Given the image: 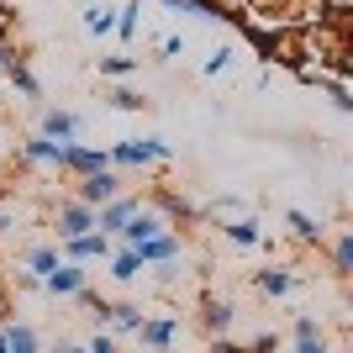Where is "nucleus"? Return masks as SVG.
<instances>
[{
    "label": "nucleus",
    "mask_w": 353,
    "mask_h": 353,
    "mask_svg": "<svg viewBox=\"0 0 353 353\" xmlns=\"http://www.w3.org/2000/svg\"><path fill=\"white\" fill-rule=\"evenodd\" d=\"M163 159H169L163 137H121L111 148V169H143V163H163Z\"/></svg>",
    "instance_id": "f257e3e1"
},
{
    "label": "nucleus",
    "mask_w": 353,
    "mask_h": 353,
    "mask_svg": "<svg viewBox=\"0 0 353 353\" xmlns=\"http://www.w3.org/2000/svg\"><path fill=\"white\" fill-rule=\"evenodd\" d=\"M85 232H95V206H85V201H63V206L53 211V237L69 243V237H85Z\"/></svg>",
    "instance_id": "f03ea898"
},
{
    "label": "nucleus",
    "mask_w": 353,
    "mask_h": 353,
    "mask_svg": "<svg viewBox=\"0 0 353 353\" xmlns=\"http://www.w3.org/2000/svg\"><path fill=\"white\" fill-rule=\"evenodd\" d=\"M101 169H111V148H90V143H69L63 148V169L59 174L85 179V174H101Z\"/></svg>",
    "instance_id": "7ed1b4c3"
},
{
    "label": "nucleus",
    "mask_w": 353,
    "mask_h": 353,
    "mask_svg": "<svg viewBox=\"0 0 353 353\" xmlns=\"http://www.w3.org/2000/svg\"><path fill=\"white\" fill-rule=\"evenodd\" d=\"M63 148L69 143H53V137H27V143H16V159L27 163V169H63Z\"/></svg>",
    "instance_id": "20e7f679"
},
{
    "label": "nucleus",
    "mask_w": 353,
    "mask_h": 353,
    "mask_svg": "<svg viewBox=\"0 0 353 353\" xmlns=\"http://www.w3.org/2000/svg\"><path fill=\"white\" fill-rule=\"evenodd\" d=\"M132 338L143 343L148 353H174V343H179V322H174V316H143V327H137Z\"/></svg>",
    "instance_id": "39448f33"
},
{
    "label": "nucleus",
    "mask_w": 353,
    "mask_h": 353,
    "mask_svg": "<svg viewBox=\"0 0 353 353\" xmlns=\"http://www.w3.org/2000/svg\"><path fill=\"white\" fill-rule=\"evenodd\" d=\"M111 248H117V237H105V232H85V237L59 243V253L69 259V264H95V259H111Z\"/></svg>",
    "instance_id": "423d86ee"
},
{
    "label": "nucleus",
    "mask_w": 353,
    "mask_h": 353,
    "mask_svg": "<svg viewBox=\"0 0 353 353\" xmlns=\"http://www.w3.org/2000/svg\"><path fill=\"white\" fill-rule=\"evenodd\" d=\"M121 195V174L117 169H101V174H85L74 185V201H85V206H105V201H117Z\"/></svg>",
    "instance_id": "0eeeda50"
},
{
    "label": "nucleus",
    "mask_w": 353,
    "mask_h": 353,
    "mask_svg": "<svg viewBox=\"0 0 353 353\" xmlns=\"http://www.w3.org/2000/svg\"><path fill=\"white\" fill-rule=\"evenodd\" d=\"M85 285H90V269H85V264H69V259H63V264L43 280V295H53V301H69V295H79Z\"/></svg>",
    "instance_id": "6e6552de"
},
{
    "label": "nucleus",
    "mask_w": 353,
    "mask_h": 353,
    "mask_svg": "<svg viewBox=\"0 0 353 353\" xmlns=\"http://www.w3.org/2000/svg\"><path fill=\"white\" fill-rule=\"evenodd\" d=\"M143 206L137 195H117V201H105V206H95V232H105V237H117L127 221H132V211Z\"/></svg>",
    "instance_id": "1a4fd4ad"
},
{
    "label": "nucleus",
    "mask_w": 353,
    "mask_h": 353,
    "mask_svg": "<svg viewBox=\"0 0 353 353\" xmlns=\"http://www.w3.org/2000/svg\"><path fill=\"white\" fill-rule=\"evenodd\" d=\"M201 327H206L211 338H232L237 306H232V301H221V295H206V301H201Z\"/></svg>",
    "instance_id": "9d476101"
},
{
    "label": "nucleus",
    "mask_w": 353,
    "mask_h": 353,
    "mask_svg": "<svg viewBox=\"0 0 353 353\" xmlns=\"http://www.w3.org/2000/svg\"><path fill=\"white\" fill-rule=\"evenodd\" d=\"M137 259H143V269H153V264H174L179 259V237L174 232H159V237H148V243H137Z\"/></svg>",
    "instance_id": "9b49d317"
},
{
    "label": "nucleus",
    "mask_w": 353,
    "mask_h": 353,
    "mask_svg": "<svg viewBox=\"0 0 353 353\" xmlns=\"http://www.w3.org/2000/svg\"><path fill=\"white\" fill-rule=\"evenodd\" d=\"M148 206L159 211L169 227H179V221H195V216H201V211H195L185 195H174V190H153V201H148Z\"/></svg>",
    "instance_id": "f8f14e48"
},
{
    "label": "nucleus",
    "mask_w": 353,
    "mask_h": 353,
    "mask_svg": "<svg viewBox=\"0 0 353 353\" xmlns=\"http://www.w3.org/2000/svg\"><path fill=\"white\" fill-rule=\"evenodd\" d=\"M59 264H63L59 243H32V248L21 253V269H27V274H37V280H48V274H53Z\"/></svg>",
    "instance_id": "ddd939ff"
},
{
    "label": "nucleus",
    "mask_w": 353,
    "mask_h": 353,
    "mask_svg": "<svg viewBox=\"0 0 353 353\" xmlns=\"http://www.w3.org/2000/svg\"><path fill=\"white\" fill-rule=\"evenodd\" d=\"M79 111H43V137H53V143H79Z\"/></svg>",
    "instance_id": "4468645a"
},
{
    "label": "nucleus",
    "mask_w": 353,
    "mask_h": 353,
    "mask_svg": "<svg viewBox=\"0 0 353 353\" xmlns=\"http://www.w3.org/2000/svg\"><path fill=\"white\" fill-rule=\"evenodd\" d=\"M253 290L264 295V301H280V295L295 290V274H290V269H280V264H274V269H259V274H253Z\"/></svg>",
    "instance_id": "2eb2a0df"
},
{
    "label": "nucleus",
    "mask_w": 353,
    "mask_h": 353,
    "mask_svg": "<svg viewBox=\"0 0 353 353\" xmlns=\"http://www.w3.org/2000/svg\"><path fill=\"white\" fill-rule=\"evenodd\" d=\"M6 353H43V338H37V327L32 322H6Z\"/></svg>",
    "instance_id": "dca6fc26"
},
{
    "label": "nucleus",
    "mask_w": 353,
    "mask_h": 353,
    "mask_svg": "<svg viewBox=\"0 0 353 353\" xmlns=\"http://www.w3.org/2000/svg\"><path fill=\"white\" fill-rule=\"evenodd\" d=\"M79 27H85L90 37H111V32H117V11L101 6V0H90L85 11H79Z\"/></svg>",
    "instance_id": "f3484780"
},
{
    "label": "nucleus",
    "mask_w": 353,
    "mask_h": 353,
    "mask_svg": "<svg viewBox=\"0 0 353 353\" xmlns=\"http://www.w3.org/2000/svg\"><path fill=\"white\" fill-rule=\"evenodd\" d=\"M221 232H227V243H237V248H259V243H264V232H259V221H253V216L221 221Z\"/></svg>",
    "instance_id": "a211bd4d"
},
{
    "label": "nucleus",
    "mask_w": 353,
    "mask_h": 353,
    "mask_svg": "<svg viewBox=\"0 0 353 353\" xmlns=\"http://www.w3.org/2000/svg\"><path fill=\"white\" fill-rule=\"evenodd\" d=\"M285 221H290V232H295V243H322V221L311 216V211L290 206V211H285Z\"/></svg>",
    "instance_id": "6ab92c4d"
},
{
    "label": "nucleus",
    "mask_w": 353,
    "mask_h": 353,
    "mask_svg": "<svg viewBox=\"0 0 353 353\" xmlns=\"http://www.w3.org/2000/svg\"><path fill=\"white\" fill-rule=\"evenodd\" d=\"M137 274H143V259H137L132 248H117V253H111V280H117V285H132Z\"/></svg>",
    "instance_id": "aec40b11"
},
{
    "label": "nucleus",
    "mask_w": 353,
    "mask_h": 353,
    "mask_svg": "<svg viewBox=\"0 0 353 353\" xmlns=\"http://www.w3.org/2000/svg\"><path fill=\"white\" fill-rule=\"evenodd\" d=\"M111 327L117 332H137L143 327V306L137 301H111Z\"/></svg>",
    "instance_id": "412c9836"
},
{
    "label": "nucleus",
    "mask_w": 353,
    "mask_h": 353,
    "mask_svg": "<svg viewBox=\"0 0 353 353\" xmlns=\"http://www.w3.org/2000/svg\"><path fill=\"white\" fill-rule=\"evenodd\" d=\"M6 79H11V90L21 95V101H43V85L32 79V69H27V63H16V69L6 74Z\"/></svg>",
    "instance_id": "4be33fe9"
},
{
    "label": "nucleus",
    "mask_w": 353,
    "mask_h": 353,
    "mask_svg": "<svg viewBox=\"0 0 353 353\" xmlns=\"http://www.w3.org/2000/svg\"><path fill=\"white\" fill-rule=\"evenodd\" d=\"M163 6H174V11H195V16H206V21H221V16H227L221 0H163Z\"/></svg>",
    "instance_id": "5701e85b"
},
{
    "label": "nucleus",
    "mask_w": 353,
    "mask_h": 353,
    "mask_svg": "<svg viewBox=\"0 0 353 353\" xmlns=\"http://www.w3.org/2000/svg\"><path fill=\"white\" fill-rule=\"evenodd\" d=\"M332 274H353V232L332 237Z\"/></svg>",
    "instance_id": "b1692460"
},
{
    "label": "nucleus",
    "mask_w": 353,
    "mask_h": 353,
    "mask_svg": "<svg viewBox=\"0 0 353 353\" xmlns=\"http://www.w3.org/2000/svg\"><path fill=\"white\" fill-rule=\"evenodd\" d=\"M137 16H143V0H127V6L117 11V37H121V43H132V37H137Z\"/></svg>",
    "instance_id": "393cba45"
},
{
    "label": "nucleus",
    "mask_w": 353,
    "mask_h": 353,
    "mask_svg": "<svg viewBox=\"0 0 353 353\" xmlns=\"http://www.w3.org/2000/svg\"><path fill=\"white\" fill-rule=\"evenodd\" d=\"M101 74H105V79H132L137 59H132V53H111V59H101Z\"/></svg>",
    "instance_id": "a878e982"
},
{
    "label": "nucleus",
    "mask_w": 353,
    "mask_h": 353,
    "mask_svg": "<svg viewBox=\"0 0 353 353\" xmlns=\"http://www.w3.org/2000/svg\"><path fill=\"white\" fill-rule=\"evenodd\" d=\"M27 216H32V206L6 201V206H0V237H6V232H21V227H27Z\"/></svg>",
    "instance_id": "bb28decb"
},
{
    "label": "nucleus",
    "mask_w": 353,
    "mask_h": 353,
    "mask_svg": "<svg viewBox=\"0 0 353 353\" xmlns=\"http://www.w3.org/2000/svg\"><path fill=\"white\" fill-rule=\"evenodd\" d=\"M243 211H248V201H243V195H216V201L206 206V216H221V221H227V216H243Z\"/></svg>",
    "instance_id": "cd10ccee"
},
{
    "label": "nucleus",
    "mask_w": 353,
    "mask_h": 353,
    "mask_svg": "<svg viewBox=\"0 0 353 353\" xmlns=\"http://www.w3.org/2000/svg\"><path fill=\"white\" fill-rule=\"evenodd\" d=\"M232 59H237V53H232V43H221V48H211V59L201 63V74H206V79H216L221 69H232Z\"/></svg>",
    "instance_id": "c85d7f7f"
},
{
    "label": "nucleus",
    "mask_w": 353,
    "mask_h": 353,
    "mask_svg": "<svg viewBox=\"0 0 353 353\" xmlns=\"http://www.w3.org/2000/svg\"><path fill=\"white\" fill-rule=\"evenodd\" d=\"M111 105H117V111H143V95H137V90H127V85H117V90H111Z\"/></svg>",
    "instance_id": "c756f323"
},
{
    "label": "nucleus",
    "mask_w": 353,
    "mask_h": 353,
    "mask_svg": "<svg viewBox=\"0 0 353 353\" xmlns=\"http://www.w3.org/2000/svg\"><path fill=\"white\" fill-rule=\"evenodd\" d=\"M316 85H327V95H332V105H338V111H353L348 85H343V79H316Z\"/></svg>",
    "instance_id": "7c9ffc66"
},
{
    "label": "nucleus",
    "mask_w": 353,
    "mask_h": 353,
    "mask_svg": "<svg viewBox=\"0 0 353 353\" xmlns=\"http://www.w3.org/2000/svg\"><path fill=\"white\" fill-rule=\"evenodd\" d=\"M290 353H332V348H327V332H316V338H295Z\"/></svg>",
    "instance_id": "2f4dec72"
},
{
    "label": "nucleus",
    "mask_w": 353,
    "mask_h": 353,
    "mask_svg": "<svg viewBox=\"0 0 353 353\" xmlns=\"http://www.w3.org/2000/svg\"><path fill=\"white\" fill-rule=\"evenodd\" d=\"M85 353H121V348H117V338H111V332H95V338L85 343Z\"/></svg>",
    "instance_id": "473e14b6"
},
{
    "label": "nucleus",
    "mask_w": 353,
    "mask_h": 353,
    "mask_svg": "<svg viewBox=\"0 0 353 353\" xmlns=\"http://www.w3.org/2000/svg\"><path fill=\"white\" fill-rule=\"evenodd\" d=\"M295 338H316V332H327L322 322H316V316H295V327H290Z\"/></svg>",
    "instance_id": "72a5a7b5"
},
{
    "label": "nucleus",
    "mask_w": 353,
    "mask_h": 353,
    "mask_svg": "<svg viewBox=\"0 0 353 353\" xmlns=\"http://www.w3.org/2000/svg\"><path fill=\"white\" fill-rule=\"evenodd\" d=\"M16 63H27V59H21V53H16L11 43H0V74H11Z\"/></svg>",
    "instance_id": "f704fd0d"
},
{
    "label": "nucleus",
    "mask_w": 353,
    "mask_h": 353,
    "mask_svg": "<svg viewBox=\"0 0 353 353\" xmlns=\"http://www.w3.org/2000/svg\"><path fill=\"white\" fill-rule=\"evenodd\" d=\"M159 48H163V59H179V53H185V37H163Z\"/></svg>",
    "instance_id": "c9c22d12"
},
{
    "label": "nucleus",
    "mask_w": 353,
    "mask_h": 353,
    "mask_svg": "<svg viewBox=\"0 0 353 353\" xmlns=\"http://www.w3.org/2000/svg\"><path fill=\"white\" fill-rule=\"evenodd\" d=\"M48 353H85V343H69V338H63V343H53Z\"/></svg>",
    "instance_id": "e433bc0d"
}]
</instances>
